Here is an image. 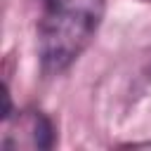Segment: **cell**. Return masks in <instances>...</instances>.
Listing matches in <instances>:
<instances>
[{
  "mask_svg": "<svg viewBox=\"0 0 151 151\" xmlns=\"http://www.w3.org/2000/svg\"><path fill=\"white\" fill-rule=\"evenodd\" d=\"M2 146L5 149H52L54 125L42 111H17L2 116Z\"/></svg>",
  "mask_w": 151,
  "mask_h": 151,
  "instance_id": "obj_2",
  "label": "cell"
},
{
  "mask_svg": "<svg viewBox=\"0 0 151 151\" xmlns=\"http://www.w3.org/2000/svg\"><path fill=\"white\" fill-rule=\"evenodd\" d=\"M106 0H42L38 19V57L47 76L64 73L92 42Z\"/></svg>",
  "mask_w": 151,
  "mask_h": 151,
  "instance_id": "obj_1",
  "label": "cell"
}]
</instances>
